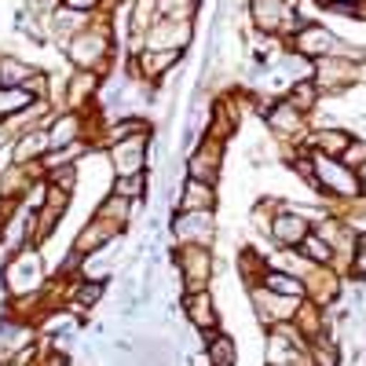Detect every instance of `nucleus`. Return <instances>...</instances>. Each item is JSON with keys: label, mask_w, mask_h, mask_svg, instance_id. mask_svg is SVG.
<instances>
[{"label": "nucleus", "mask_w": 366, "mask_h": 366, "mask_svg": "<svg viewBox=\"0 0 366 366\" xmlns=\"http://www.w3.org/2000/svg\"><path fill=\"white\" fill-rule=\"evenodd\" d=\"M162 15H176V19H191L198 11V0H158Z\"/></svg>", "instance_id": "nucleus-27"}, {"label": "nucleus", "mask_w": 366, "mask_h": 366, "mask_svg": "<svg viewBox=\"0 0 366 366\" xmlns=\"http://www.w3.org/2000/svg\"><path fill=\"white\" fill-rule=\"evenodd\" d=\"M117 224H110V220H103V217H96L92 224H84L81 231H77V238H74V253L77 257H88V253H96V249H103L107 242H114L117 238Z\"/></svg>", "instance_id": "nucleus-15"}, {"label": "nucleus", "mask_w": 366, "mask_h": 366, "mask_svg": "<svg viewBox=\"0 0 366 366\" xmlns=\"http://www.w3.org/2000/svg\"><path fill=\"white\" fill-rule=\"evenodd\" d=\"M249 300H253V312L260 315V322L274 326L282 319H293L300 308V297H286V293H271L267 286H249Z\"/></svg>", "instance_id": "nucleus-4"}, {"label": "nucleus", "mask_w": 366, "mask_h": 366, "mask_svg": "<svg viewBox=\"0 0 366 366\" xmlns=\"http://www.w3.org/2000/svg\"><path fill=\"white\" fill-rule=\"evenodd\" d=\"M132 209H136L132 198H125V194H110L103 205H96V217H103V220H110V224H117L121 231H125V224L132 220Z\"/></svg>", "instance_id": "nucleus-21"}, {"label": "nucleus", "mask_w": 366, "mask_h": 366, "mask_svg": "<svg viewBox=\"0 0 366 366\" xmlns=\"http://www.w3.org/2000/svg\"><path fill=\"white\" fill-rule=\"evenodd\" d=\"M176 63H179V51H176V48H143V51L136 55L132 70H136V77H143V81H165Z\"/></svg>", "instance_id": "nucleus-13"}, {"label": "nucleus", "mask_w": 366, "mask_h": 366, "mask_svg": "<svg viewBox=\"0 0 366 366\" xmlns=\"http://www.w3.org/2000/svg\"><path fill=\"white\" fill-rule=\"evenodd\" d=\"M183 315H187V322H191L198 333L220 326V315H217V304H212L209 286H205V290H183Z\"/></svg>", "instance_id": "nucleus-12"}, {"label": "nucleus", "mask_w": 366, "mask_h": 366, "mask_svg": "<svg viewBox=\"0 0 366 366\" xmlns=\"http://www.w3.org/2000/svg\"><path fill=\"white\" fill-rule=\"evenodd\" d=\"M333 44H337V34H330V26H322V22H304L290 37V48L300 51V55H308V59L333 55Z\"/></svg>", "instance_id": "nucleus-9"}, {"label": "nucleus", "mask_w": 366, "mask_h": 366, "mask_svg": "<svg viewBox=\"0 0 366 366\" xmlns=\"http://www.w3.org/2000/svg\"><path fill=\"white\" fill-rule=\"evenodd\" d=\"M66 8H74V11H96L99 8V0H63Z\"/></svg>", "instance_id": "nucleus-29"}, {"label": "nucleus", "mask_w": 366, "mask_h": 366, "mask_svg": "<svg viewBox=\"0 0 366 366\" xmlns=\"http://www.w3.org/2000/svg\"><path fill=\"white\" fill-rule=\"evenodd\" d=\"M150 136H125V139H117L110 143V165L117 176H125V172H147V143Z\"/></svg>", "instance_id": "nucleus-8"}, {"label": "nucleus", "mask_w": 366, "mask_h": 366, "mask_svg": "<svg viewBox=\"0 0 366 366\" xmlns=\"http://www.w3.org/2000/svg\"><path fill=\"white\" fill-rule=\"evenodd\" d=\"M260 286H267L271 293H286V297H300L304 300V279H297L293 271H282V267H267Z\"/></svg>", "instance_id": "nucleus-20"}, {"label": "nucleus", "mask_w": 366, "mask_h": 366, "mask_svg": "<svg viewBox=\"0 0 366 366\" xmlns=\"http://www.w3.org/2000/svg\"><path fill=\"white\" fill-rule=\"evenodd\" d=\"M220 165H224V139L205 136V143L187 158V176L205 179V183H217L220 179Z\"/></svg>", "instance_id": "nucleus-10"}, {"label": "nucleus", "mask_w": 366, "mask_h": 366, "mask_svg": "<svg viewBox=\"0 0 366 366\" xmlns=\"http://www.w3.org/2000/svg\"><path fill=\"white\" fill-rule=\"evenodd\" d=\"M267 267H271L267 257H260V253H253V249L238 253V274H242V282H246V286H257V282L264 279Z\"/></svg>", "instance_id": "nucleus-23"}, {"label": "nucleus", "mask_w": 366, "mask_h": 366, "mask_svg": "<svg viewBox=\"0 0 366 366\" xmlns=\"http://www.w3.org/2000/svg\"><path fill=\"white\" fill-rule=\"evenodd\" d=\"M202 341H205V348H209V362H212V366H231V362H238L234 341L227 337V333H220V326H217V330H205Z\"/></svg>", "instance_id": "nucleus-18"}, {"label": "nucleus", "mask_w": 366, "mask_h": 366, "mask_svg": "<svg viewBox=\"0 0 366 366\" xmlns=\"http://www.w3.org/2000/svg\"><path fill=\"white\" fill-rule=\"evenodd\" d=\"M96 88H99V74L96 70H77V77L66 81V107H74V110L88 107V99L96 96Z\"/></svg>", "instance_id": "nucleus-16"}, {"label": "nucleus", "mask_w": 366, "mask_h": 366, "mask_svg": "<svg viewBox=\"0 0 366 366\" xmlns=\"http://www.w3.org/2000/svg\"><path fill=\"white\" fill-rule=\"evenodd\" d=\"M341 162H345L348 169H359V165L366 162V139H348V147L341 150Z\"/></svg>", "instance_id": "nucleus-28"}, {"label": "nucleus", "mask_w": 366, "mask_h": 366, "mask_svg": "<svg viewBox=\"0 0 366 366\" xmlns=\"http://www.w3.org/2000/svg\"><path fill=\"white\" fill-rule=\"evenodd\" d=\"M4 282H8L11 293H34L41 286V257L29 249V246L19 249L8 260V267H4Z\"/></svg>", "instance_id": "nucleus-5"}, {"label": "nucleus", "mask_w": 366, "mask_h": 366, "mask_svg": "<svg viewBox=\"0 0 366 366\" xmlns=\"http://www.w3.org/2000/svg\"><path fill=\"white\" fill-rule=\"evenodd\" d=\"M348 132L345 129H337V125H326V129H315L312 136H308V147L312 150H319V154H330V158H341V150L348 147Z\"/></svg>", "instance_id": "nucleus-17"}, {"label": "nucleus", "mask_w": 366, "mask_h": 366, "mask_svg": "<svg viewBox=\"0 0 366 366\" xmlns=\"http://www.w3.org/2000/svg\"><path fill=\"white\" fill-rule=\"evenodd\" d=\"M212 234H217L212 209H183L176 217V238L183 246H209Z\"/></svg>", "instance_id": "nucleus-7"}, {"label": "nucleus", "mask_w": 366, "mask_h": 366, "mask_svg": "<svg viewBox=\"0 0 366 366\" xmlns=\"http://www.w3.org/2000/svg\"><path fill=\"white\" fill-rule=\"evenodd\" d=\"M315 183H319V194H330V198H341V202H352L359 198V176L355 169H348L341 158H330V154H319L315 150Z\"/></svg>", "instance_id": "nucleus-1"}, {"label": "nucleus", "mask_w": 366, "mask_h": 366, "mask_svg": "<svg viewBox=\"0 0 366 366\" xmlns=\"http://www.w3.org/2000/svg\"><path fill=\"white\" fill-rule=\"evenodd\" d=\"M297 249H300L304 257H308L312 264H333V246H330V242H326L322 234H315V231L304 234V242H300Z\"/></svg>", "instance_id": "nucleus-24"}, {"label": "nucleus", "mask_w": 366, "mask_h": 366, "mask_svg": "<svg viewBox=\"0 0 366 366\" xmlns=\"http://www.w3.org/2000/svg\"><path fill=\"white\" fill-rule=\"evenodd\" d=\"M29 74H34V66L26 63V59H19V55H0V84H22Z\"/></svg>", "instance_id": "nucleus-25"}, {"label": "nucleus", "mask_w": 366, "mask_h": 366, "mask_svg": "<svg viewBox=\"0 0 366 366\" xmlns=\"http://www.w3.org/2000/svg\"><path fill=\"white\" fill-rule=\"evenodd\" d=\"M355 176H359V191H366V162L355 169Z\"/></svg>", "instance_id": "nucleus-31"}, {"label": "nucleus", "mask_w": 366, "mask_h": 366, "mask_svg": "<svg viewBox=\"0 0 366 366\" xmlns=\"http://www.w3.org/2000/svg\"><path fill=\"white\" fill-rule=\"evenodd\" d=\"M308 231H312L308 217H300L297 209H286V205L274 212V220H271V242L282 246V249H297Z\"/></svg>", "instance_id": "nucleus-11"}, {"label": "nucleus", "mask_w": 366, "mask_h": 366, "mask_svg": "<svg viewBox=\"0 0 366 366\" xmlns=\"http://www.w3.org/2000/svg\"><path fill=\"white\" fill-rule=\"evenodd\" d=\"M319 99H322V88L308 77V81H293L290 84V92H286V103H293L297 110H304V114H312L315 107H319Z\"/></svg>", "instance_id": "nucleus-22"}, {"label": "nucleus", "mask_w": 366, "mask_h": 366, "mask_svg": "<svg viewBox=\"0 0 366 366\" xmlns=\"http://www.w3.org/2000/svg\"><path fill=\"white\" fill-rule=\"evenodd\" d=\"M355 253H359L355 257V274H359V271H366V234L355 242Z\"/></svg>", "instance_id": "nucleus-30"}, {"label": "nucleus", "mask_w": 366, "mask_h": 366, "mask_svg": "<svg viewBox=\"0 0 366 366\" xmlns=\"http://www.w3.org/2000/svg\"><path fill=\"white\" fill-rule=\"evenodd\" d=\"M308 125V114L304 110H297L293 103H274L271 110H267V129L279 136V139H293V136H300V129Z\"/></svg>", "instance_id": "nucleus-14"}, {"label": "nucleus", "mask_w": 366, "mask_h": 366, "mask_svg": "<svg viewBox=\"0 0 366 366\" xmlns=\"http://www.w3.org/2000/svg\"><path fill=\"white\" fill-rule=\"evenodd\" d=\"M249 19L260 34H286V41L300 29V19L286 0H249Z\"/></svg>", "instance_id": "nucleus-2"}, {"label": "nucleus", "mask_w": 366, "mask_h": 366, "mask_svg": "<svg viewBox=\"0 0 366 366\" xmlns=\"http://www.w3.org/2000/svg\"><path fill=\"white\" fill-rule=\"evenodd\" d=\"M114 194H125L132 202H139L147 194V172H125L114 179Z\"/></svg>", "instance_id": "nucleus-26"}, {"label": "nucleus", "mask_w": 366, "mask_h": 366, "mask_svg": "<svg viewBox=\"0 0 366 366\" xmlns=\"http://www.w3.org/2000/svg\"><path fill=\"white\" fill-rule=\"evenodd\" d=\"M212 271H217V260H212L209 246H183L179 249V274L187 290H205L212 282Z\"/></svg>", "instance_id": "nucleus-6"}, {"label": "nucleus", "mask_w": 366, "mask_h": 366, "mask_svg": "<svg viewBox=\"0 0 366 366\" xmlns=\"http://www.w3.org/2000/svg\"><path fill=\"white\" fill-rule=\"evenodd\" d=\"M286 4H293V0H286Z\"/></svg>", "instance_id": "nucleus-32"}, {"label": "nucleus", "mask_w": 366, "mask_h": 366, "mask_svg": "<svg viewBox=\"0 0 366 366\" xmlns=\"http://www.w3.org/2000/svg\"><path fill=\"white\" fill-rule=\"evenodd\" d=\"M191 19H176V15H158L154 22H150L147 29H143V41H147V48H176V51H183L191 44Z\"/></svg>", "instance_id": "nucleus-3"}, {"label": "nucleus", "mask_w": 366, "mask_h": 366, "mask_svg": "<svg viewBox=\"0 0 366 366\" xmlns=\"http://www.w3.org/2000/svg\"><path fill=\"white\" fill-rule=\"evenodd\" d=\"M179 194H183V209H212L217 205V183L187 176V183H183Z\"/></svg>", "instance_id": "nucleus-19"}]
</instances>
